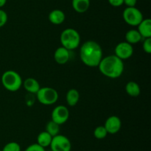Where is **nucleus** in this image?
Wrapping results in <instances>:
<instances>
[{
  "mask_svg": "<svg viewBox=\"0 0 151 151\" xmlns=\"http://www.w3.org/2000/svg\"><path fill=\"white\" fill-rule=\"evenodd\" d=\"M80 57L83 63L90 68L98 67L103 59V49L95 41L88 40L81 45Z\"/></svg>",
  "mask_w": 151,
  "mask_h": 151,
  "instance_id": "nucleus-1",
  "label": "nucleus"
},
{
  "mask_svg": "<svg viewBox=\"0 0 151 151\" xmlns=\"http://www.w3.org/2000/svg\"><path fill=\"white\" fill-rule=\"evenodd\" d=\"M100 73L106 77L117 78L122 75L124 71L123 61L115 55L103 58L98 65Z\"/></svg>",
  "mask_w": 151,
  "mask_h": 151,
  "instance_id": "nucleus-2",
  "label": "nucleus"
},
{
  "mask_svg": "<svg viewBox=\"0 0 151 151\" xmlns=\"http://www.w3.org/2000/svg\"><path fill=\"white\" fill-rule=\"evenodd\" d=\"M3 87L10 92H16L22 87V78L21 76L13 70H6L1 78Z\"/></svg>",
  "mask_w": 151,
  "mask_h": 151,
  "instance_id": "nucleus-3",
  "label": "nucleus"
},
{
  "mask_svg": "<svg viewBox=\"0 0 151 151\" xmlns=\"http://www.w3.org/2000/svg\"><path fill=\"white\" fill-rule=\"evenodd\" d=\"M60 41L62 46L69 50L78 48L81 44V36L76 30L66 28L60 33Z\"/></svg>",
  "mask_w": 151,
  "mask_h": 151,
  "instance_id": "nucleus-4",
  "label": "nucleus"
},
{
  "mask_svg": "<svg viewBox=\"0 0 151 151\" xmlns=\"http://www.w3.org/2000/svg\"><path fill=\"white\" fill-rule=\"evenodd\" d=\"M38 102L44 105H52L58 100L59 95L57 90L50 87H40L36 93Z\"/></svg>",
  "mask_w": 151,
  "mask_h": 151,
  "instance_id": "nucleus-5",
  "label": "nucleus"
},
{
  "mask_svg": "<svg viewBox=\"0 0 151 151\" xmlns=\"http://www.w3.org/2000/svg\"><path fill=\"white\" fill-rule=\"evenodd\" d=\"M122 17L128 25L137 27L143 20L142 13L136 7H127L122 13Z\"/></svg>",
  "mask_w": 151,
  "mask_h": 151,
  "instance_id": "nucleus-6",
  "label": "nucleus"
},
{
  "mask_svg": "<svg viewBox=\"0 0 151 151\" xmlns=\"http://www.w3.org/2000/svg\"><path fill=\"white\" fill-rule=\"evenodd\" d=\"M52 151H71L72 144L70 140L63 135H57L52 137L50 145Z\"/></svg>",
  "mask_w": 151,
  "mask_h": 151,
  "instance_id": "nucleus-7",
  "label": "nucleus"
},
{
  "mask_svg": "<svg viewBox=\"0 0 151 151\" xmlns=\"http://www.w3.org/2000/svg\"><path fill=\"white\" fill-rule=\"evenodd\" d=\"M52 121L61 125L68 121L69 117V109L64 105H58L53 109L51 114Z\"/></svg>",
  "mask_w": 151,
  "mask_h": 151,
  "instance_id": "nucleus-8",
  "label": "nucleus"
},
{
  "mask_svg": "<svg viewBox=\"0 0 151 151\" xmlns=\"http://www.w3.org/2000/svg\"><path fill=\"white\" fill-rule=\"evenodd\" d=\"M115 56H117L122 61L128 59L132 56L134 53V47L132 44L127 41H122L116 44L114 49Z\"/></svg>",
  "mask_w": 151,
  "mask_h": 151,
  "instance_id": "nucleus-9",
  "label": "nucleus"
},
{
  "mask_svg": "<svg viewBox=\"0 0 151 151\" xmlns=\"http://www.w3.org/2000/svg\"><path fill=\"white\" fill-rule=\"evenodd\" d=\"M104 127L107 130L108 133L116 134L122 127V121L120 118L116 115H111L106 119Z\"/></svg>",
  "mask_w": 151,
  "mask_h": 151,
  "instance_id": "nucleus-10",
  "label": "nucleus"
},
{
  "mask_svg": "<svg viewBox=\"0 0 151 151\" xmlns=\"http://www.w3.org/2000/svg\"><path fill=\"white\" fill-rule=\"evenodd\" d=\"M70 50L62 47H58L55 50L54 53V59L55 62L58 65H65L67 63L70 58Z\"/></svg>",
  "mask_w": 151,
  "mask_h": 151,
  "instance_id": "nucleus-11",
  "label": "nucleus"
},
{
  "mask_svg": "<svg viewBox=\"0 0 151 151\" xmlns=\"http://www.w3.org/2000/svg\"><path fill=\"white\" fill-rule=\"evenodd\" d=\"M48 19L49 21L53 25H59L63 23L65 19H66V16H65V13H63V10L55 9V10H52L49 13Z\"/></svg>",
  "mask_w": 151,
  "mask_h": 151,
  "instance_id": "nucleus-12",
  "label": "nucleus"
},
{
  "mask_svg": "<svg viewBox=\"0 0 151 151\" xmlns=\"http://www.w3.org/2000/svg\"><path fill=\"white\" fill-rule=\"evenodd\" d=\"M137 30L144 38H151V20L150 19H143L138 25Z\"/></svg>",
  "mask_w": 151,
  "mask_h": 151,
  "instance_id": "nucleus-13",
  "label": "nucleus"
},
{
  "mask_svg": "<svg viewBox=\"0 0 151 151\" xmlns=\"http://www.w3.org/2000/svg\"><path fill=\"white\" fill-rule=\"evenodd\" d=\"M22 85L24 86V88L27 91L30 93H35V94H36L41 87L39 82L34 78H26L22 83Z\"/></svg>",
  "mask_w": 151,
  "mask_h": 151,
  "instance_id": "nucleus-14",
  "label": "nucleus"
},
{
  "mask_svg": "<svg viewBox=\"0 0 151 151\" xmlns=\"http://www.w3.org/2000/svg\"><path fill=\"white\" fill-rule=\"evenodd\" d=\"M72 6L77 13H83L89 8L90 0H72Z\"/></svg>",
  "mask_w": 151,
  "mask_h": 151,
  "instance_id": "nucleus-15",
  "label": "nucleus"
},
{
  "mask_svg": "<svg viewBox=\"0 0 151 151\" xmlns=\"http://www.w3.org/2000/svg\"><path fill=\"white\" fill-rule=\"evenodd\" d=\"M66 103L69 106L74 107L80 100V93L76 89H70L68 90L66 96Z\"/></svg>",
  "mask_w": 151,
  "mask_h": 151,
  "instance_id": "nucleus-16",
  "label": "nucleus"
},
{
  "mask_svg": "<svg viewBox=\"0 0 151 151\" xmlns=\"http://www.w3.org/2000/svg\"><path fill=\"white\" fill-rule=\"evenodd\" d=\"M125 91H126L127 94L129 95L130 96L137 97L140 95L141 89H140V86L139 85L138 83L134 81H131L127 83L125 85Z\"/></svg>",
  "mask_w": 151,
  "mask_h": 151,
  "instance_id": "nucleus-17",
  "label": "nucleus"
},
{
  "mask_svg": "<svg viewBox=\"0 0 151 151\" xmlns=\"http://www.w3.org/2000/svg\"><path fill=\"white\" fill-rule=\"evenodd\" d=\"M52 136L49 134L47 131H42L37 136V144L42 147L45 148L50 147Z\"/></svg>",
  "mask_w": 151,
  "mask_h": 151,
  "instance_id": "nucleus-18",
  "label": "nucleus"
},
{
  "mask_svg": "<svg viewBox=\"0 0 151 151\" xmlns=\"http://www.w3.org/2000/svg\"><path fill=\"white\" fill-rule=\"evenodd\" d=\"M125 41H127L129 44H133L139 42L142 38V36L140 35V33L137 30L131 29L125 33Z\"/></svg>",
  "mask_w": 151,
  "mask_h": 151,
  "instance_id": "nucleus-19",
  "label": "nucleus"
},
{
  "mask_svg": "<svg viewBox=\"0 0 151 151\" xmlns=\"http://www.w3.org/2000/svg\"><path fill=\"white\" fill-rule=\"evenodd\" d=\"M46 131L49 134L51 135L52 137H54V136L58 135L60 133V125L51 120V121H48V123L46 125Z\"/></svg>",
  "mask_w": 151,
  "mask_h": 151,
  "instance_id": "nucleus-20",
  "label": "nucleus"
},
{
  "mask_svg": "<svg viewBox=\"0 0 151 151\" xmlns=\"http://www.w3.org/2000/svg\"><path fill=\"white\" fill-rule=\"evenodd\" d=\"M109 134L104 126H98L94 130V136L97 139H103Z\"/></svg>",
  "mask_w": 151,
  "mask_h": 151,
  "instance_id": "nucleus-21",
  "label": "nucleus"
},
{
  "mask_svg": "<svg viewBox=\"0 0 151 151\" xmlns=\"http://www.w3.org/2000/svg\"><path fill=\"white\" fill-rule=\"evenodd\" d=\"M1 151H21V146L16 142H10L6 144Z\"/></svg>",
  "mask_w": 151,
  "mask_h": 151,
  "instance_id": "nucleus-22",
  "label": "nucleus"
},
{
  "mask_svg": "<svg viewBox=\"0 0 151 151\" xmlns=\"http://www.w3.org/2000/svg\"><path fill=\"white\" fill-rule=\"evenodd\" d=\"M142 48L146 53H151V38H145L142 44Z\"/></svg>",
  "mask_w": 151,
  "mask_h": 151,
  "instance_id": "nucleus-23",
  "label": "nucleus"
},
{
  "mask_svg": "<svg viewBox=\"0 0 151 151\" xmlns=\"http://www.w3.org/2000/svg\"><path fill=\"white\" fill-rule=\"evenodd\" d=\"M24 151H46L45 148L42 147L40 145H38L37 143L32 144L29 145Z\"/></svg>",
  "mask_w": 151,
  "mask_h": 151,
  "instance_id": "nucleus-24",
  "label": "nucleus"
},
{
  "mask_svg": "<svg viewBox=\"0 0 151 151\" xmlns=\"http://www.w3.org/2000/svg\"><path fill=\"white\" fill-rule=\"evenodd\" d=\"M7 14L4 10L0 9V28L5 25V24L7 22Z\"/></svg>",
  "mask_w": 151,
  "mask_h": 151,
  "instance_id": "nucleus-25",
  "label": "nucleus"
},
{
  "mask_svg": "<svg viewBox=\"0 0 151 151\" xmlns=\"http://www.w3.org/2000/svg\"><path fill=\"white\" fill-rule=\"evenodd\" d=\"M109 4L115 7H120L123 4V0H108Z\"/></svg>",
  "mask_w": 151,
  "mask_h": 151,
  "instance_id": "nucleus-26",
  "label": "nucleus"
},
{
  "mask_svg": "<svg viewBox=\"0 0 151 151\" xmlns=\"http://www.w3.org/2000/svg\"><path fill=\"white\" fill-rule=\"evenodd\" d=\"M137 2V0H123V4L127 7H135Z\"/></svg>",
  "mask_w": 151,
  "mask_h": 151,
  "instance_id": "nucleus-27",
  "label": "nucleus"
},
{
  "mask_svg": "<svg viewBox=\"0 0 151 151\" xmlns=\"http://www.w3.org/2000/svg\"><path fill=\"white\" fill-rule=\"evenodd\" d=\"M6 2H7V0H0V8L4 7L5 5Z\"/></svg>",
  "mask_w": 151,
  "mask_h": 151,
  "instance_id": "nucleus-28",
  "label": "nucleus"
},
{
  "mask_svg": "<svg viewBox=\"0 0 151 151\" xmlns=\"http://www.w3.org/2000/svg\"><path fill=\"white\" fill-rule=\"evenodd\" d=\"M48 151H52V150H48Z\"/></svg>",
  "mask_w": 151,
  "mask_h": 151,
  "instance_id": "nucleus-29",
  "label": "nucleus"
},
{
  "mask_svg": "<svg viewBox=\"0 0 151 151\" xmlns=\"http://www.w3.org/2000/svg\"><path fill=\"white\" fill-rule=\"evenodd\" d=\"M0 151H1V149H0Z\"/></svg>",
  "mask_w": 151,
  "mask_h": 151,
  "instance_id": "nucleus-30",
  "label": "nucleus"
}]
</instances>
